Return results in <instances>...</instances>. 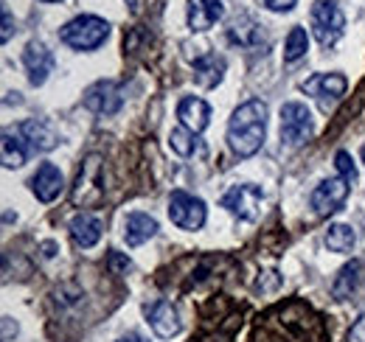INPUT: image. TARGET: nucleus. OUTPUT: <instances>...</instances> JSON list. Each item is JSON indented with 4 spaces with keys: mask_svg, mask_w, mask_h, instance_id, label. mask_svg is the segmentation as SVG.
<instances>
[{
    "mask_svg": "<svg viewBox=\"0 0 365 342\" xmlns=\"http://www.w3.org/2000/svg\"><path fill=\"white\" fill-rule=\"evenodd\" d=\"M267 135V104L262 98H250L233 110L228 124V146L239 157H250L262 149Z\"/></svg>",
    "mask_w": 365,
    "mask_h": 342,
    "instance_id": "nucleus-1",
    "label": "nucleus"
},
{
    "mask_svg": "<svg viewBox=\"0 0 365 342\" xmlns=\"http://www.w3.org/2000/svg\"><path fill=\"white\" fill-rule=\"evenodd\" d=\"M104 200V157L101 155H88L82 169L76 174L73 191H71V202L76 208H96Z\"/></svg>",
    "mask_w": 365,
    "mask_h": 342,
    "instance_id": "nucleus-2",
    "label": "nucleus"
},
{
    "mask_svg": "<svg viewBox=\"0 0 365 342\" xmlns=\"http://www.w3.org/2000/svg\"><path fill=\"white\" fill-rule=\"evenodd\" d=\"M107 34H110L107 20L93 17V14H82V17L71 20V23L62 26V31H59L62 43L76 48V51H93V48H98V45L107 40Z\"/></svg>",
    "mask_w": 365,
    "mask_h": 342,
    "instance_id": "nucleus-3",
    "label": "nucleus"
},
{
    "mask_svg": "<svg viewBox=\"0 0 365 342\" xmlns=\"http://www.w3.org/2000/svg\"><path fill=\"white\" fill-rule=\"evenodd\" d=\"M309 20H312V31L318 37V43L323 48L334 45L343 37V28H346V17L340 11V6L334 0H318L309 11Z\"/></svg>",
    "mask_w": 365,
    "mask_h": 342,
    "instance_id": "nucleus-4",
    "label": "nucleus"
},
{
    "mask_svg": "<svg viewBox=\"0 0 365 342\" xmlns=\"http://www.w3.org/2000/svg\"><path fill=\"white\" fill-rule=\"evenodd\" d=\"M312 138V113L301 101H287L281 107V140L287 146H301Z\"/></svg>",
    "mask_w": 365,
    "mask_h": 342,
    "instance_id": "nucleus-5",
    "label": "nucleus"
},
{
    "mask_svg": "<svg viewBox=\"0 0 365 342\" xmlns=\"http://www.w3.org/2000/svg\"><path fill=\"white\" fill-rule=\"evenodd\" d=\"M169 219L180 230H200L205 224V202L185 191H172L169 197Z\"/></svg>",
    "mask_w": 365,
    "mask_h": 342,
    "instance_id": "nucleus-6",
    "label": "nucleus"
},
{
    "mask_svg": "<svg viewBox=\"0 0 365 342\" xmlns=\"http://www.w3.org/2000/svg\"><path fill=\"white\" fill-rule=\"evenodd\" d=\"M264 194L259 185L253 182H242V185H233L230 191H225L222 197V208H228L230 214H236L239 219H256L259 216V205H262Z\"/></svg>",
    "mask_w": 365,
    "mask_h": 342,
    "instance_id": "nucleus-7",
    "label": "nucleus"
},
{
    "mask_svg": "<svg viewBox=\"0 0 365 342\" xmlns=\"http://www.w3.org/2000/svg\"><path fill=\"white\" fill-rule=\"evenodd\" d=\"M143 314H146L149 328H152L158 337H163V340L178 337V334L182 331L180 314H178V309H175L169 300H155V303H146V306H143Z\"/></svg>",
    "mask_w": 365,
    "mask_h": 342,
    "instance_id": "nucleus-8",
    "label": "nucleus"
},
{
    "mask_svg": "<svg viewBox=\"0 0 365 342\" xmlns=\"http://www.w3.org/2000/svg\"><path fill=\"white\" fill-rule=\"evenodd\" d=\"M349 188H351V185H349L343 177L323 180L318 188L312 191V197H309V202H312L315 214L329 216V214H334V211H340V208H343V202L349 200Z\"/></svg>",
    "mask_w": 365,
    "mask_h": 342,
    "instance_id": "nucleus-9",
    "label": "nucleus"
},
{
    "mask_svg": "<svg viewBox=\"0 0 365 342\" xmlns=\"http://www.w3.org/2000/svg\"><path fill=\"white\" fill-rule=\"evenodd\" d=\"M85 107L96 113V115H115L121 107H124V95H121V87L115 82H96L85 90Z\"/></svg>",
    "mask_w": 365,
    "mask_h": 342,
    "instance_id": "nucleus-10",
    "label": "nucleus"
},
{
    "mask_svg": "<svg viewBox=\"0 0 365 342\" xmlns=\"http://www.w3.org/2000/svg\"><path fill=\"white\" fill-rule=\"evenodd\" d=\"M346 76H340V73H315L312 79H307L301 90L304 93H309V95H318L320 104L323 107H329V104H334V101H340L343 98V93H346Z\"/></svg>",
    "mask_w": 365,
    "mask_h": 342,
    "instance_id": "nucleus-11",
    "label": "nucleus"
},
{
    "mask_svg": "<svg viewBox=\"0 0 365 342\" xmlns=\"http://www.w3.org/2000/svg\"><path fill=\"white\" fill-rule=\"evenodd\" d=\"M23 65L29 71V82L34 87L46 85L48 73L53 71V53L43 43H29L23 51Z\"/></svg>",
    "mask_w": 365,
    "mask_h": 342,
    "instance_id": "nucleus-12",
    "label": "nucleus"
},
{
    "mask_svg": "<svg viewBox=\"0 0 365 342\" xmlns=\"http://www.w3.org/2000/svg\"><path fill=\"white\" fill-rule=\"evenodd\" d=\"M65 188V177L53 163H40V169L31 177V191L40 202H53Z\"/></svg>",
    "mask_w": 365,
    "mask_h": 342,
    "instance_id": "nucleus-13",
    "label": "nucleus"
},
{
    "mask_svg": "<svg viewBox=\"0 0 365 342\" xmlns=\"http://www.w3.org/2000/svg\"><path fill=\"white\" fill-rule=\"evenodd\" d=\"M363 286H365V261H351V264H346L337 272V278L331 284V295L337 300H346L351 298V295H357Z\"/></svg>",
    "mask_w": 365,
    "mask_h": 342,
    "instance_id": "nucleus-14",
    "label": "nucleus"
},
{
    "mask_svg": "<svg viewBox=\"0 0 365 342\" xmlns=\"http://www.w3.org/2000/svg\"><path fill=\"white\" fill-rule=\"evenodd\" d=\"M222 20V0H188V28L208 31Z\"/></svg>",
    "mask_w": 365,
    "mask_h": 342,
    "instance_id": "nucleus-15",
    "label": "nucleus"
},
{
    "mask_svg": "<svg viewBox=\"0 0 365 342\" xmlns=\"http://www.w3.org/2000/svg\"><path fill=\"white\" fill-rule=\"evenodd\" d=\"M178 118L185 129H191L194 135L202 132V129L211 124V107L197 98V95H185L180 104H178Z\"/></svg>",
    "mask_w": 365,
    "mask_h": 342,
    "instance_id": "nucleus-16",
    "label": "nucleus"
},
{
    "mask_svg": "<svg viewBox=\"0 0 365 342\" xmlns=\"http://www.w3.org/2000/svg\"><path fill=\"white\" fill-rule=\"evenodd\" d=\"M228 40L230 45H239V48H259L264 43V31L250 14H236V20L228 28Z\"/></svg>",
    "mask_w": 365,
    "mask_h": 342,
    "instance_id": "nucleus-17",
    "label": "nucleus"
},
{
    "mask_svg": "<svg viewBox=\"0 0 365 342\" xmlns=\"http://www.w3.org/2000/svg\"><path fill=\"white\" fill-rule=\"evenodd\" d=\"M158 219L149 214H130L124 219V242L130 244V247H140L143 242H149V239H155L158 236Z\"/></svg>",
    "mask_w": 365,
    "mask_h": 342,
    "instance_id": "nucleus-18",
    "label": "nucleus"
},
{
    "mask_svg": "<svg viewBox=\"0 0 365 342\" xmlns=\"http://www.w3.org/2000/svg\"><path fill=\"white\" fill-rule=\"evenodd\" d=\"M194 68V79L200 87H217L225 76V59L217 53H202L191 62Z\"/></svg>",
    "mask_w": 365,
    "mask_h": 342,
    "instance_id": "nucleus-19",
    "label": "nucleus"
},
{
    "mask_svg": "<svg viewBox=\"0 0 365 342\" xmlns=\"http://www.w3.org/2000/svg\"><path fill=\"white\" fill-rule=\"evenodd\" d=\"M71 236H73V242L82 247V250H91L98 244V239H101V222L91 214H79L71 219Z\"/></svg>",
    "mask_w": 365,
    "mask_h": 342,
    "instance_id": "nucleus-20",
    "label": "nucleus"
},
{
    "mask_svg": "<svg viewBox=\"0 0 365 342\" xmlns=\"http://www.w3.org/2000/svg\"><path fill=\"white\" fill-rule=\"evenodd\" d=\"M20 135L31 143V149H37V152H51L56 143H59V138L53 135V129H48V124L43 121H37V118H31V121H23V127H20Z\"/></svg>",
    "mask_w": 365,
    "mask_h": 342,
    "instance_id": "nucleus-21",
    "label": "nucleus"
},
{
    "mask_svg": "<svg viewBox=\"0 0 365 342\" xmlns=\"http://www.w3.org/2000/svg\"><path fill=\"white\" fill-rule=\"evenodd\" d=\"M26 138L11 132V129H3V166L6 169H20L26 163Z\"/></svg>",
    "mask_w": 365,
    "mask_h": 342,
    "instance_id": "nucleus-22",
    "label": "nucleus"
},
{
    "mask_svg": "<svg viewBox=\"0 0 365 342\" xmlns=\"http://www.w3.org/2000/svg\"><path fill=\"white\" fill-rule=\"evenodd\" d=\"M357 244V233L351 224H331L326 230V247L331 253H351Z\"/></svg>",
    "mask_w": 365,
    "mask_h": 342,
    "instance_id": "nucleus-23",
    "label": "nucleus"
},
{
    "mask_svg": "<svg viewBox=\"0 0 365 342\" xmlns=\"http://www.w3.org/2000/svg\"><path fill=\"white\" fill-rule=\"evenodd\" d=\"M169 146H172V152L175 155H180V157H191L197 149H200V140H197V135L191 132V129H172V135H169Z\"/></svg>",
    "mask_w": 365,
    "mask_h": 342,
    "instance_id": "nucleus-24",
    "label": "nucleus"
},
{
    "mask_svg": "<svg viewBox=\"0 0 365 342\" xmlns=\"http://www.w3.org/2000/svg\"><path fill=\"white\" fill-rule=\"evenodd\" d=\"M309 51V37L301 26H295L289 34H287V45H284V62H298L304 53Z\"/></svg>",
    "mask_w": 365,
    "mask_h": 342,
    "instance_id": "nucleus-25",
    "label": "nucleus"
},
{
    "mask_svg": "<svg viewBox=\"0 0 365 342\" xmlns=\"http://www.w3.org/2000/svg\"><path fill=\"white\" fill-rule=\"evenodd\" d=\"M334 166H337L340 177H343L349 185H354V182L360 180V174H357V166H354V160H351V155H349L346 149H340V152L334 155Z\"/></svg>",
    "mask_w": 365,
    "mask_h": 342,
    "instance_id": "nucleus-26",
    "label": "nucleus"
},
{
    "mask_svg": "<svg viewBox=\"0 0 365 342\" xmlns=\"http://www.w3.org/2000/svg\"><path fill=\"white\" fill-rule=\"evenodd\" d=\"M107 264H110V269L113 272H127L133 264H130V258L127 256H121L118 250H110V256H107Z\"/></svg>",
    "mask_w": 365,
    "mask_h": 342,
    "instance_id": "nucleus-27",
    "label": "nucleus"
},
{
    "mask_svg": "<svg viewBox=\"0 0 365 342\" xmlns=\"http://www.w3.org/2000/svg\"><path fill=\"white\" fill-rule=\"evenodd\" d=\"M11 31H14V26H11V11L3 9V34H0V40L9 43V40H11Z\"/></svg>",
    "mask_w": 365,
    "mask_h": 342,
    "instance_id": "nucleus-28",
    "label": "nucleus"
},
{
    "mask_svg": "<svg viewBox=\"0 0 365 342\" xmlns=\"http://www.w3.org/2000/svg\"><path fill=\"white\" fill-rule=\"evenodd\" d=\"M270 11H289L292 6H295V0H262Z\"/></svg>",
    "mask_w": 365,
    "mask_h": 342,
    "instance_id": "nucleus-29",
    "label": "nucleus"
},
{
    "mask_svg": "<svg viewBox=\"0 0 365 342\" xmlns=\"http://www.w3.org/2000/svg\"><path fill=\"white\" fill-rule=\"evenodd\" d=\"M11 334L17 337V326H11V317H3V342L11 340Z\"/></svg>",
    "mask_w": 365,
    "mask_h": 342,
    "instance_id": "nucleus-30",
    "label": "nucleus"
},
{
    "mask_svg": "<svg viewBox=\"0 0 365 342\" xmlns=\"http://www.w3.org/2000/svg\"><path fill=\"white\" fill-rule=\"evenodd\" d=\"M115 342H146L140 334H127V337H121V340H115Z\"/></svg>",
    "mask_w": 365,
    "mask_h": 342,
    "instance_id": "nucleus-31",
    "label": "nucleus"
},
{
    "mask_svg": "<svg viewBox=\"0 0 365 342\" xmlns=\"http://www.w3.org/2000/svg\"><path fill=\"white\" fill-rule=\"evenodd\" d=\"M46 3H59V0H46Z\"/></svg>",
    "mask_w": 365,
    "mask_h": 342,
    "instance_id": "nucleus-32",
    "label": "nucleus"
},
{
    "mask_svg": "<svg viewBox=\"0 0 365 342\" xmlns=\"http://www.w3.org/2000/svg\"><path fill=\"white\" fill-rule=\"evenodd\" d=\"M363 160H365V146H363Z\"/></svg>",
    "mask_w": 365,
    "mask_h": 342,
    "instance_id": "nucleus-33",
    "label": "nucleus"
}]
</instances>
